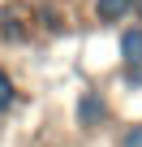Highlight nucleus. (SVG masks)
Listing matches in <instances>:
<instances>
[{"mask_svg":"<svg viewBox=\"0 0 142 147\" xmlns=\"http://www.w3.org/2000/svg\"><path fill=\"white\" fill-rule=\"evenodd\" d=\"M138 9V0H95V22L99 26H116Z\"/></svg>","mask_w":142,"mask_h":147,"instance_id":"obj_2","label":"nucleus"},{"mask_svg":"<svg viewBox=\"0 0 142 147\" xmlns=\"http://www.w3.org/2000/svg\"><path fill=\"white\" fill-rule=\"evenodd\" d=\"M108 117H112V104H108L103 91H82V95H78L73 121H78L82 130H99V125H108Z\"/></svg>","mask_w":142,"mask_h":147,"instance_id":"obj_1","label":"nucleus"},{"mask_svg":"<svg viewBox=\"0 0 142 147\" xmlns=\"http://www.w3.org/2000/svg\"><path fill=\"white\" fill-rule=\"evenodd\" d=\"M13 104H17V78L9 69H0V117L13 113Z\"/></svg>","mask_w":142,"mask_h":147,"instance_id":"obj_4","label":"nucleus"},{"mask_svg":"<svg viewBox=\"0 0 142 147\" xmlns=\"http://www.w3.org/2000/svg\"><path fill=\"white\" fill-rule=\"evenodd\" d=\"M116 147H142V121H138V125H129V130L121 134V143H116Z\"/></svg>","mask_w":142,"mask_h":147,"instance_id":"obj_7","label":"nucleus"},{"mask_svg":"<svg viewBox=\"0 0 142 147\" xmlns=\"http://www.w3.org/2000/svg\"><path fill=\"white\" fill-rule=\"evenodd\" d=\"M138 18H142V0H138Z\"/></svg>","mask_w":142,"mask_h":147,"instance_id":"obj_8","label":"nucleus"},{"mask_svg":"<svg viewBox=\"0 0 142 147\" xmlns=\"http://www.w3.org/2000/svg\"><path fill=\"white\" fill-rule=\"evenodd\" d=\"M0 35L13 39V43H22V39H26V22H22L17 13H5V18H0Z\"/></svg>","mask_w":142,"mask_h":147,"instance_id":"obj_5","label":"nucleus"},{"mask_svg":"<svg viewBox=\"0 0 142 147\" xmlns=\"http://www.w3.org/2000/svg\"><path fill=\"white\" fill-rule=\"evenodd\" d=\"M116 52H121V65H142V26H125L116 39Z\"/></svg>","mask_w":142,"mask_h":147,"instance_id":"obj_3","label":"nucleus"},{"mask_svg":"<svg viewBox=\"0 0 142 147\" xmlns=\"http://www.w3.org/2000/svg\"><path fill=\"white\" fill-rule=\"evenodd\" d=\"M39 26H43L47 35H60V30H65V22H60L56 9H39Z\"/></svg>","mask_w":142,"mask_h":147,"instance_id":"obj_6","label":"nucleus"}]
</instances>
